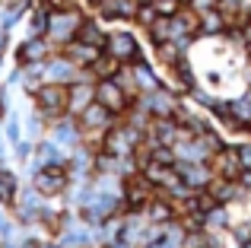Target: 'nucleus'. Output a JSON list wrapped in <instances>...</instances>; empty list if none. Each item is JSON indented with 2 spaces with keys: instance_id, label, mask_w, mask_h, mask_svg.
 <instances>
[{
  "instance_id": "nucleus-1",
  "label": "nucleus",
  "mask_w": 251,
  "mask_h": 248,
  "mask_svg": "<svg viewBox=\"0 0 251 248\" xmlns=\"http://www.w3.org/2000/svg\"><path fill=\"white\" fill-rule=\"evenodd\" d=\"M67 99H70V86L67 83L42 80L35 89H32V102H35V108L48 121H64L67 118Z\"/></svg>"
},
{
  "instance_id": "nucleus-2",
  "label": "nucleus",
  "mask_w": 251,
  "mask_h": 248,
  "mask_svg": "<svg viewBox=\"0 0 251 248\" xmlns=\"http://www.w3.org/2000/svg\"><path fill=\"white\" fill-rule=\"evenodd\" d=\"M83 16H86V13H83L80 3L61 6V10H51V16H48V32H45V35L54 42L57 51H61L67 42H74V38H76V29H80Z\"/></svg>"
},
{
  "instance_id": "nucleus-3",
  "label": "nucleus",
  "mask_w": 251,
  "mask_h": 248,
  "mask_svg": "<svg viewBox=\"0 0 251 248\" xmlns=\"http://www.w3.org/2000/svg\"><path fill=\"white\" fill-rule=\"evenodd\" d=\"M105 51L115 54L121 64H134V61L143 57V48H140V42H137V35L130 29H111L108 38H105Z\"/></svg>"
},
{
  "instance_id": "nucleus-4",
  "label": "nucleus",
  "mask_w": 251,
  "mask_h": 248,
  "mask_svg": "<svg viewBox=\"0 0 251 248\" xmlns=\"http://www.w3.org/2000/svg\"><path fill=\"white\" fill-rule=\"evenodd\" d=\"M210 166H213V175L216 178H232V181H239L242 175H245V162H242V153H239V147H229V143H223V149H216L213 156H210Z\"/></svg>"
},
{
  "instance_id": "nucleus-5",
  "label": "nucleus",
  "mask_w": 251,
  "mask_h": 248,
  "mask_svg": "<svg viewBox=\"0 0 251 248\" xmlns=\"http://www.w3.org/2000/svg\"><path fill=\"white\" fill-rule=\"evenodd\" d=\"M96 102H102V105L108 108V112H115V115H124L130 105H134V99L118 86L115 76H111V80H96Z\"/></svg>"
},
{
  "instance_id": "nucleus-6",
  "label": "nucleus",
  "mask_w": 251,
  "mask_h": 248,
  "mask_svg": "<svg viewBox=\"0 0 251 248\" xmlns=\"http://www.w3.org/2000/svg\"><path fill=\"white\" fill-rule=\"evenodd\" d=\"M175 172L181 175V181H184V185H191L194 191L207 188L210 181L216 178V175H213V166H210V159H203V162H184V159H175Z\"/></svg>"
},
{
  "instance_id": "nucleus-7",
  "label": "nucleus",
  "mask_w": 251,
  "mask_h": 248,
  "mask_svg": "<svg viewBox=\"0 0 251 248\" xmlns=\"http://www.w3.org/2000/svg\"><path fill=\"white\" fill-rule=\"evenodd\" d=\"M67 181H70V169L64 162H51V166L38 169L35 175V188L42 194H61L67 188Z\"/></svg>"
},
{
  "instance_id": "nucleus-8",
  "label": "nucleus",
  "mask_w": 251,
  "mask_h": 248,
  "mask_svg": "<svg viewBox=\"0 0 251 248\" xmlns=\"http://www.w3.org/2000/svg\"><path fill=\"white\" fill-rule=\"evenodd\" d=\"M67 86H70L67 115H70V118H76V115H80L86 105H92V102H96V83H89V80H74V83H67Z\"/></svg>"
},
{
  "instance_id": "nucleus-9",
  "label": "nucleus",
  "mask_w": 251,
  "mask_h": 248,
  "mask_svg": "<svg viewBox=\"0 0 251 248\" xmlns=\"http://www.w3.org/2000/svg\"><path fill=\"white\" fill-rule=\"evenodd\" d=\"M181 25H178L175 16H156V23L147 29V38L150 45H162V42H175V38H181Z\"/></svg>"
},
{
  "instance_id": "nucleus-10",
  "label": "nucleus",
  "mask_w": 251,
  "mask_h": 248,
  "mask_svg": "<svg viewBox=\"0 0 251 248\" xmlns=\"http://www.w3.org/2000/svg\"><path fill=\"white\" fill-rule=\"evenodd\" d=\"M102 51L105 48H96V45H86V42H80V38H74V42H67L61 48V54L67 57V61H74L76 67H92V61H96Z\"/></svg>"
},
{
  "instance_id": "nucleus-11",
  "label": "nucleus",
  "mask_w": 251,
  "mask_h": 248,
  "mask_svg": "<svg viewBox=\"0 0 251 248\" xmlns=\"http://www.w3.org/2000/svg\"><path fill=\"white\" fill-rule=\"evenodd\" d=\"M76 38L86 45H96V48H105V38H108V29L99 16H83L80 29H76Z\"/></svg>"
},
{
  "instance_id": "nucleus-12",
  "label": "nucleus",
  "mask_w": 251,
  "mask_h": 248,
  "mask_svg": "<svg viewBox=\"0 0 251 248\" xmlns=\"http://www.w3.org/2000/svg\"><path fill=\"white\" fill-rule=\"evenodd\" d=\"M197 35L201 38H220L226 35V19H223L220 10H207L201 13V25H197Z\"/></svg>"
},
{
  "instance_id": "nucleus-13",
  "label": "nucleus",
  "mask_w": 251,
  "mask_h": 248,
  "mask_svg": "<svg viewBox=\"0 0 251 248\" xmlns=\"http://www.w3.org/2000/svg\"><path fill=\"white\" fill-rule=\"evenodd\" d=\"M134 74H137V83H140V93H153V89L166 86V83H162V76H156L153 64H147V57L134 61Z\"/></svg>"
},
{
  "instance_id": "nucleus-14",
  "label": "nucleus",
  "mask_w": 251,
  "mask_h": 248,
  "mask_svg": "<svg viewBox=\"0 0 251 248\" xmlns=\"http://www.w3.org/2000/svg\"><path fill=\"white\" fill-rule=\"evenodd\" d=\"M89 70H92V76H96V80H111V76L121 70V61H118L115 54H108V51H102V54L92 61Z\"/></svg>"
},
{
  "instance_id": "nucleus-15",
  "label": "nucleus",
  "mask_w": 251,
  "mask_h": 248,
  "mask_svg": "<svg viewBox=\"0 0 251 248\" xmlns=\"http://www.w3.org/2000/svg\"><path fill=\"white\" fill-rule=\"evenodd\" d=\"M156 16H159V13H156L153 0H147V3H137V13H134V19H130V23H134V25H140V29L147 32L150 25L156 23Z\"/></svg>"
},
{
  "instance_id": "nucleus-16",
  "label": "nucleus",
  "mask_w": 251,
  "mask_h": 248,
  "mask_svg": "<svg viewBox=\"0 0 251 248\" xmlns=\"http://www.w3.org/2000/svg\"><path fill=\"white\" fill-rule=\"evenodd\" d=\"M153 6H156V13H159V16H175V13L181 10V3H178V0H153Z\"/></svg>"
},
{
  "instance_id": "nucleus-17",
  "label": "nucleus",
  "mask_w": 251,
  "mask_h": 248,
  "mask_svg": "<svg viewBox=\"0 0 251 248\" xmlns=\"http://www.w3.org/2000/svg\"><path fill=\"white\" fill-rule=\"evenodd\" d=\"M188 6H194L197 13H207V10H216V6H220V0H191Z\"/></svg>"
},
{
  "instance_id": "nucleus-18",
  "label": "nucleus",
  "mask_w": 251,
  "mask_h": 248,
  "mask_svg": "<svg viewBox=\"0 0 251 248\" xmlns=\"http://www.w3.org/2000/svg\"><path fill=\"white\" fill-rule=\"evenodd\" d=\"M235 147H239V153H242V162L251 169V143H235Z\"/></svg>"
},
{
  "instance_id": "nucleus-19",
  "label": "nucleus",
  "mask_w": 251,
  "mask_h": 248,
  "mask_svg": "<svg viewBox=\"0 0 251 248\" xmlns=\"http://www.w3.org/2000/svg\"><path fill=\"white\" fill-rule=\"evenodd\" d=\"M242 45H245V48H251V19L242 25Z\"/></svg>"
},
{
  "instance_id": "nucleus-20",
  "label": "nucleus",
  "mask_w": 251,
  "mask_h": 248,
  "mask_svg": "<svg viewBox=\"0 0 251 248\" xmlns=\"http://www.w3.org/2000/svg\"><path fill=\"white\" fill-rule=\"evenodd\" d=\"M239 248H251V239H242V242H239Z\"/></svg>"
},
{
  "instance_id": "nucleus-21",
  "label": "nucleus",
  "mask_w": 251,
  "mask_h": 248,
  "mask_svg": "<svg viewBox=\"0 0 251 248\" xmlns=\"http://www.w3.org/2000/svg\"><path fill=\"white\" fill-rule=\"evenodd\" d=\"M178 3H181V6H188V3H191V0H178Z\"/></svg>"
},
{
  "instance_id": "nucleus-22",
  "label": "nucleus",
  "mask_w": 251,
  "mask_h": 248,
  "mask_svg": "<svg viewBox=\"0 0 251 248\" xmlns=\"http://www.w3.org/2000/svg\"><path fill=\"white\" fill-rule=\"evenodd\" d=\"M248 134H251V121H248Z\"/></svg>"
}]
</instances>
